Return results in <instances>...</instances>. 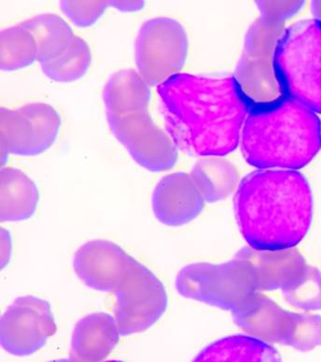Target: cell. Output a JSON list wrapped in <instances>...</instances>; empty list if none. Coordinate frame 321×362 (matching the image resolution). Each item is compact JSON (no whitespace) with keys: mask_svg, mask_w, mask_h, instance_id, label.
<instances>
[{"mask_svg":"<svg viewBox=\"0 0 321 362\" xmlns=\"http://www.w3.org/2000/svg\"><path fill=\"white\" fill-rule=\"evenodd\" d=\"M236 325L254 337L299 351L321 346V317L286 311L262 294L254 293L234 310Z\"/></svg>","mask_w":321,"mask_h":362,"instance_id":"obj_7","label":"cell"},{"mask_svg":"<svg viewBox=\"0 0 321 362\" xmlns=\"http://www.w3.org/2000/svg\"><path fill=\"white\" fill-rule=\"evenodd\" d=\"M205 202L190 175L175 173L159 181L152 194L156 219L169 227L189 224L200 216Z\"/></svg>","mask_w":321,"mask_h":362,"instance_id":"obj_13","label":"cell"},{"mask_svg":"<svg viewBox=\"0 0 321 362\" xmlns=\"http://www.w3.org/2000/svg\"><path fill=\"white\" fill-rule=\"evenodd\" d=\"M274 65L282 95L321 114V22L305 20L285 30Z\"/></svg>","mask_w":321,"mask_h":362,"instance_id":"obj_5","label":"cell"},{"mask_svg":"<svg viewBox=\"0 0 321 362\" xmlns=\"http://www.w3.org/2000/svg\"><path fill=\"white\" fill-rule=\"evenodd\" d=\"M114 315L92 313L78 321L72 333L71 360L100 361L106 360L121 337Z\"/></svg>","mask_w":321,"mask_h":362,"instance_id":"obj_15","label":"cell"},{"mask_svg":"<svg viewBox=\"0 0 321 362\" xmlns=\"http://www.w3.org/2000/svg\"><path fill=\"white\" fill-rule=\"evenodd\" d=\"M188 37L181 23L169 17L147 20L135 42L138 72L150 86L179 74L188 56Z\"/></svg>","mask_w":321,"mask_h":362,"instance_id":"obj_10","label":"cell"},{"mask_svg":"<svg viewBox=\"0 0 321 362\" xmlns=\"http://www.w3.org/2000/svg\"><path fill=\"white\" fill-rule=\"evenodd\" d=\"M91 62L92 54L88 43L76 36L62 53L40 63V66L49 79L59 83H71L85 76Z\"/></svg>","mask_w":321,"mask_h":362,"instance_id":"obj_20","label":"cell"},{"mask_svg":"<svg viewBox=\"0 0 321 362\" xmlns=\"http://www.w3.org/2000/svg\"><path fill=\"white\" fill-rule=\"evenodd\" d=\"M237 224L250 247L285 250L303 241L313 218V196L305 176L266 169L246 176L234 198Z\"/></svg>","mask_w":321,"mask_h":362,"instance_id":"obj_2","label":"cell"},{"mask_svg":"<svg viewBox=\"0 0 321 362\" xmlns=\"http://www.w3.org/2000/svg\"><path fill=\"white\" fill-rule=\"evenodd\" d=\"M20 25L34 37L40 64L59 56L76 37L68 23L57 14H39Z\"/></svg>","mask_w":321,"mask_h":362,"instance_id":"obj_19","label":"cell"},{"mask_svg":"<svg viewBox=\"0 0 321 362\" xmlns=\"http://www.w3.org/2000/svg\"><path fill=\"white\" fill-rule=\"evenodd\" d=\"M243 156L260 170H297L321 148V122L316 112L284 95L251 104L243 127Z\"/></svg>","mask_w":321,"mask_h":362,"instance_id":"obj_3","label":"cell"},{"mask_svg":"<svg viewBox=\"0 0 321 362\" xmlns=\"http://www.w3.org/2000/svg\"><path fill=\"white\" fill-rule=\"evenodd\" d=\"M109 1H62L60 8L63 13L76 27L90 28L106 13Z\"/></svg>","mask_w":321,"mask_h":362,"instance_id":"obj_23","label":"cell"},{"mask_svg":"<svg viewBox=\"0 0 321 362\" xmlns=\"http://www.w3.org/2000/svg\"><path fill=\"white\" fill-rule=\"evenodd\" d=\"M102 292L116 298L114 317L121 336L147 331L163 317L169 304L160 279L127 253L107 278Z\"/></svg>","mask_w":321,"mask_h":362,"instance_id":"obj_6","label":"cell"},{"mask_svg":"<svg viewBox=\"0 0 321 362\" xmlns=\"http://www.w3.org/2000/svg\"><path fill=\"white\" fill-rule=\"evenodd\" d=\"M56 332L50 303L42 298L20 297L0 320V344L16 357H28L42 349Z\"/></svg>","mask_w":321,"mask_h":362,"instance_id":"obj_12","label":"cell"},{"mask_svg":"<svg viewBox=\"0 0 321 362\" xmlns=\"http://www.w3.org/2000/svg\"><path fill=\"white\" fill-rule=\"evenodd\" d=\"M109 7L116 8L123 13H135L145 7L144 1H109Z\"/></svg>","mask_w":321,"mask_h":362,"instance_id":"obj_26","label":"cell"},{"mask_svg":"<svg viewBox=\"0 0 321 362\" xmlns=\"http://www.w3.org/2000/svg\"><path fill=\"white\" fill-rule=\"evenodd\" d=\"M279 352L267 341L246 335H233L214 341L199 353L195 361H279Z\"/></svg>","mask_w":321,"mask_h":362,"instance_id":"obj_17","label":"cell"},{"mask_svg":"<svg viewBox=\"0 0 321 362\" xmlns=\"http://www.w3.org/2000/svg\"><path fill=\"white\" fill-rule=\"evenodd\" d=\"M283 296L291 305L305 311L321 310V272L306 266L294 283L283 289Z\"/></svg>","mask_w":321,"mask_h":362,"instance_id":"obj_22","label":"cell"},{"mask_svg":"<svg viewBox=\"0 0 321 362\" xmlns=\"http://www.w3.org/2000/svg\"><path fill=\"white\" fill-rule=\"evenodd\" d=\"M37 61L34 37L21 25L0 33V68L3 71H19Z\"/></svg>","mask_w":321,"mask_h":362,"instance_id":"obj_21","label":"cell"},{"mask_svg":"<svg viewBox=\"0 0 321 362\" xmlns=\"http://www.w3.org/2000/svg\"><path fill=\"white\" fill-rule=\"evenodd\" d=\"M150 86L133 69L112 75L104 90L107 119L121 146L144 169L166 172L175 166L178 150L150 117Z\"/></svg>","mask_w":321,"mask_h":362,"instance_id":"obj_4","label":"cell"},{"mask_svg":"<svg viewBox=\"0 0 321 362\" xmlns=\"http://www.w3.org/2000/svg\"><path fill=\"white\" fill-rule=\"evenodd\" d=\"M40 202L36 184L22 170L2 167L0 170V220L22 222L36 213Z\"/></svg>","mask_w":321,"mask_h":362,"instance_id":"obj_16","label":"cell"},{"mask_svg":"<svg viewBox=\"0 0 321 362\" xmlns=\"http://www.w3.org/2000/svg\"><path fill=\"white\" fill-rule=\"evenodd\" d=\"M284 31V23L261 16L246 34L244 48L234 77L251 104L272 103L282 95L274 60L277 43Z\"/></svg>","mask_w":321,"mask_h":362,"instance_id":"obj_9","label":"cell"},{"mask_svg":"<svg viewBox=\"0 0 321 362\" xmlns=\"http://www.w3.org/2000/svg\"><path fill=\"white\" fill-rule=\"evenodd\" d=\"M234 257L247 263L256 289L261 291L287 288L308 266L302 255L292 249L270 251L245 247Z\"/></svg>","mask_w":321,"mask_h":362,"instance_id":"obj_14","label":"cell"},{"mask_svg":"<svg viewBox=\"0 0 321 362\" xmlns=\"http://www.w3.org/2000/svg\"><path fill=\"white\" fill-rule=\"evenodd\" d=\"M190 175L207 204H215L226 199L233 193L238 181L236 167L218 156L196 162Z\"/></svg>","mask_w":321,"mask_h":362,"instance_id":"obj_18","label":"cell"},{"mask_svg":"<svg viewBox=\"0 0 321 362\" xmlns=\"http://www.w3.org/2000/svg\"><path fill=\"white\" fill-rule=\"evenodd\" d=\"M13 253V240L10 231L1 228L0 233V262H1V269H4L10 262Z\"/></svg>","mask_w":321,"mask_h":362,"instance_id":"obj_25","label":"cell"},{"mask_svg":"<svg viewBox=\"0 0 321 362\" xmlns=\"http://www.w3.org/2000/svg\"><path fill=\"white\" fill-rule=\"evenodd\" d=\"M312 13L317 21L321 22V1H314L311 5Z\"/></svg>","mask_w":321,"mask_h":362,"instance_id":"obj_27","label":"cell"},{"mask_svg":"<svg viewBox=\"0 0 321 362\" xmlns=\"http://www.w3.org/2000/svg\"><path fill=\"white\" fill-rule=\"evenodd\" d=\"M262 16L273 21L284 23L302 8L303 1H257Z\"/></svg>","mask_w":321,"mask_h":362,"instance_id":"obj_24","label":"cell"},{"mask_svg":"<svg viewBox=\"0 0 321 362\" xmlns=\"http://www.w3.org/2000/svg\"><path fill=\"white\" fill-rule=\"evenodd\" d=\"M176 288L187 299L232 312L257 291L250 269L236 257L222 264L200 262L182 268Z\"/></svg>","mask_w":321,"mask_h":362,"instance_id":"obj_8","label":"cell"},{"mask_svg":"<svg viewBox=\"0 0 321 362\" xmlns=\"http://www.w3.org/2000/svg\"><path fill=\"white\" fill-rule=\"evenodd\" d=\"M61 119L46 103H30L18 109L0 110V149L2 166L8 156H35L56 143Z\"/></svg>","mask_w":321,"mask_h":362,"instance_id":"obj_11","label":"cell"},{"mask_svg":"<svg viewBox=\"0 0 321 362\" xmlns=\"http://www.w3.org/2000/svg\"><path fill=\"white\" fill-rule=\"evenodd\" d=\"M167 134L193 156L229 155L238 146L251 103L234 76L178 74L158 86Z\"/></svg>","mask_w":321,"mask_h":362,"instance_id":"obj_1","label":"cell"}]
</instances>
